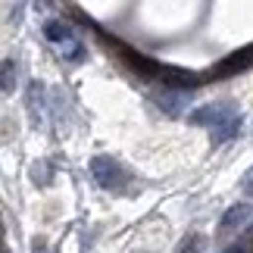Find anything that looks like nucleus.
Here are the masks:
<instances>
[{"instance_id":"obj_1","label":"nucleus","mask_w":253,"mask_h":253,"mask_svg":"<svg viewBox=\"0 0 253 253\" xmlns=\"http://www.w3.org/2000/svg\"><path fill=\"white\" fill-rule=\"evenodd\" d=\"M191 122L194 125H203L210 131L212 144H225L231 141L235 134L241 131V116L231 103H210V106H200V110L191 113Z\"/></svg>"},{"instance_id":"obj_2","label":"nucleus","mask_w":253,"mask_h":253,"mask_svg":"<svg viewBox=\"0 0 253 253\" xmlns=\"http://www.w3.org/2000/svg\"><path fill=\"white\" fill-rule=\"evenodd\" d=\"M44 38L63 53V60H69V63H82L84 60V44L75 38V32L63 22V19H47L44 22Z\"/></svg>"},{"instance_id":"obj_3","label":"nucleus","mask_w":253,"mask_h":253,"mask_svg":"<svg viewBox=\"0 0 253 253\" xmlns=\"http://www.w3.org/2000/svg\"><path fill=\"white\" fill-rule=\"evenodd\" d=\"M91 175L103 191H122L128 184V172L122 169V163L113 157H103V153L91 160Z\"/></svg>"},{"instance_id":"obj_4","label":"nucleus","mask_w":253,"mask_h":253,"mask_svg":"<svg viewBox=\"0 0 253 253\" xmlns=\"http://www.w3.org/2000/svg\"><path fill=\"white\" fill-rule=\"evenodd\" d=\"M153 100L157 106L166 116H178L184 110V103H188V94H184V87H172V84H163V91L153 94Z\"/></svg>"},{"instance_id":"obj_5","label":"nucleus","mask_w":253,"mask_h":253,"mask_svg":"<svg viewBox=\"0 0 253 253\" xmlns=\"http://www.w3.org/2000/svg\"><path fill=\"white\" fill-rule=\"evenodd\" d=\"M253 216V210H250V203H235V207H228V212L222 216V231H238V228H244L247 222Z\"/></svg>"},{"instance_id":"obj_6","label":"nucleus","mask_w":253,"mask_h":253,"mask_svg":"<svg viewBox=\"0 0 253 253\" xmlns=\"http://www.w3.org/2000/svg\"><path fill=\"white\" fill-rule=\"evenodd\" d=\"M13 87H16V63L3 60V63H0V91L13 94Z\"/></svg>"},{"instance_id":"obj_7","label":"nucleus","mask_w":253,"mask_h":253,"mask_svg":"<svg viewBox=\"0 0 253 253\" xmlns=\"http://www.w3.org/2000/svg\"><path fill=\"white\" fill-rule=\"evenodd\" d=\"M50 163H35V169H32V181H38V184H47L50 181Z\"/></svg>"},{"instance_id":"obj_8","label":"nucleus","mask_w":253,"mask_h":253,"mask_svg":"<svg viewBox=\"0 0 253 253\" xmlns=\"http://www.w3.org/2000/svg\"><path fill=\"white\" fill-rule=\"evenodd\" d=\"M200 250H203V238H200V235L184 238V244L178 247V253H200Z\"/></svg>"},{"instance_id":"obj_9","label":"nucleus","mask_w":253,"mask_h":253,"mask_svg":"<svg viewBox=\"0 0 253 253\" xmlns=\"http://www.w3.org/2000/svg\"><path fill=\"white\" fill-rule=\"evenodd\" d=\"M222 253H253V244H250V241H238V244L225 247Z\"/></svg>"},{"instance_id":"obj_10","label":"nucleus","mask_w":253,"mask_h":253,"mask_svg":"<svg viewBox=\"0 0 253 253\" xmlns=\"http://www.w3.org/2000/svg\"><path fill=\"white\" fill-rule=\"evenodd\" d=\"M32 253H50V250H47V244H44V241H38V244H35V250Z\"/></svg>"},{"instance_id":"obj_11","label":"nucleus","mask_w":253,"mask_h":253,"mask_svg":"<svg viewBox=\"0 0 253 253\" xmlns=\"http://www.w3.org/2000/svg\"><path fill=\"white\" fill-rule=\"evenodd\" d=\"M244 191L253 194V175H247V178H244Z\"/></svg>"}]
</instances>
